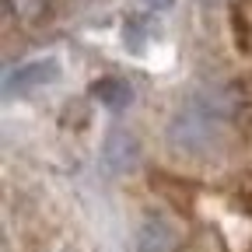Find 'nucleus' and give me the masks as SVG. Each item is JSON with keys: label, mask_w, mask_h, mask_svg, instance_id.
<instances>
[{"label": "nucleus", "mask_w": 252, "mask_h": 252, "mask_svg": "<svg viewBox=\"0 0 252 252\" xmlns=\"http://www.w3.org/2000/svg\"><path fill=\"white\" fill-rule=\"evenodd\" d=\"M144 4H147L151 11H168V7H172V0H144Z\"/></svg>", "instance_id": "0eeeda50"}, {"label": "nucleus", "mask_w": 252, "mask_h": 252, "mask_svg": "<svg viewBox=\"0 0 252 252\" xmlns=\"http://www.w3.org/2000/svg\"><path fill=\"white\" fill-rule=\"evenodd\" d=\"M175 249V231L161 217H147L137 231V252H172Z\"/></svg>", "instance_id": "39448f33"}, {"label": "nucleus", "mask_w": 252, "mask_h": 252, "mask_svg": "<svg viewBox=\"0 0 252 252\" xmlns=\"http://www.w3.org/2000/svg\"><path fill=\"white\" fill-rule=\"evenodd\" d=\"M140 161V144L130 130H123V126H116V130H109L105 144H102V165L112 172V175H123L137 168Z\"/></svg>", "instance_id": "f03ea898"}, {"label": "nucleus", "mask_w": 252, "mask_h": 252, "mask_svg": "<svg viewBox=\"0 0 252 252\" xmlns=\"http://www.w3.org/2000/svg\"><path fill=\"white\" fill-rule=\"evenodd\" d=\"M60 77V63L53 56L46 60H28L7 77V91H32V88H46Z\"/></svg>", "instance_id": "7ed1b4c3"}, {"label": "nucleus", "mask_w": 252, "mask_h": 252, "mask_svg": "<svg viewBox=\"0 0 252 252\" xmlns=\"http://www.w3.org/2000/svg\"><path fill=\"white\" fill-rule=\"evenodd\" d=\"M126 46H130V49H140V46H144V28H140V21H130V25H126Z\"/></svg>", "instance_id": "423d86ee"}, {"label": "nucleus", "mask_w": 252, "mask_h": 252, "mask_svg": "<svg viewBox=\"0 0 252 252\" xmlns=\"http://www.w3.org/2000/svg\"><path fill=\"white\" fill-rule=\"evenodd\" d=\"M224 116H220L210 102H207V94L196 91V94H189L186 105L172 116L168 123V144L186 151V154H203L210 147L220 144V137H224Z\"/></svg>", "instance_id": "f257e3e1"}, {"label": "nucleus", "mask_w": 252, "mask_h": 252, "mask_svg": "<svg viewBox=\"0 0 252 252\" xmlns=\"http://www.w3.org/2000/svg\"><path fill=\"white\" fill-rule=\"evenodd\" d=\"M91 98L98 105H105V109H112V112H123L133 102V88L126 81H119V77H102V81L91 84Z\"/></svg>", "instance_id": "20e7f679"}]
</instances>
